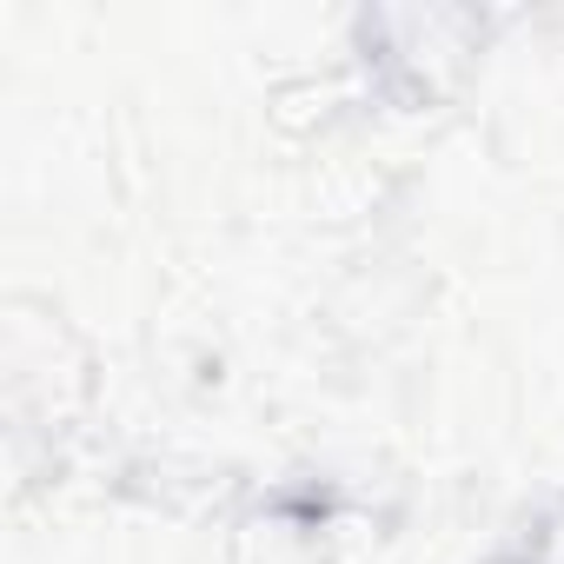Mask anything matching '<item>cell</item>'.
Returning a JSON list of instances; mask_svg holds the SVG:
<instances>
[{"label":"cell","mask_w":564,"mask_h":564,"mask_svg":"<svg viewBox=\"0 0 564 564\" xmlns=\"http://www.w3.org/2000/svg\"><path fill=\"white\" fill-rule=\"evenodd\" d=\"M505 14L485 0H372L346 14V80L392 120L452 113L491 67Z\"/></svg>","instance_id":"cell-1"},{"label":"cell","mask_w":564,"mask_h":564,"mask_svg":"<svg viewBox=\"0 0 564 564\" xmlns=\"http://www.w3.org/2000/svg\"><path fill=\"white\" fill-rule=\"evenodd\" d=\"M94 392L87 372V346L80 333L61 319L54 300L14 293L8 319H0V405H8V445L28 465L34 445L54 452V432H67L80 419Z\"/></svg>","instance_id":"cell-2"},{"label":"cell","mask_w":564,"mask_h":564,"mask_svg":"<svg viewBox=\"0 0 564 564\" xmlns=\"http://www.w3.org/2000/svg\"><path fill=\"white\" fill-rule=\"evenodd\" d=\"M352 498L326 471H286L252 485L219 531L226 564H352L346 557Z\"/></svg>","instance_id":"cell-3"},{"label":"cell","mask_w":564,"mask_h":564,"mask_svg":"<svg viewBox=\"0 0 564 564\" xmlns=\"http://www.w3.org/2000/svg\"><path fill=\"white\" fill-rule=\"evenodd\" d=\"M478 564H564V485L524 498Z\"/></svg>","instance_id":"cell-4"}]
</instances>
